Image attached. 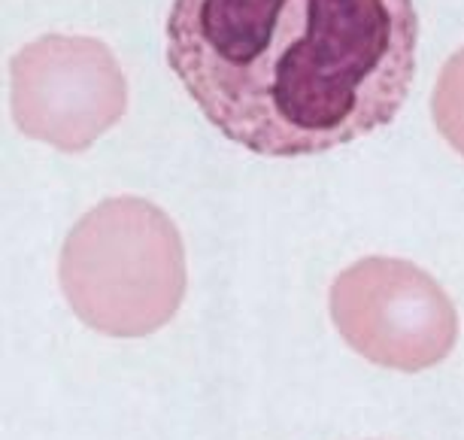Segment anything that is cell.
Returning a JSON list of instances; mask_svg holds the SVG:
<instances>
[{"label": "cell", "mask_w": 464, "mask_h": 440, "mask_svg": "<svg viewBox=\"0 0 464 440\" xmlns=\"http://www.w3.org/2000/svg\"><path fill=\"white\" fill-rule=\"evenodd\" d=\"M168 64L218 134L322 155L389 125L416 76L413 0H173Z\"/></svg>", "instance_id": "1"}, {"label": "cell", "mask_w": 464, "mask_h": 440, "mask_svg": "<svg viewBox=\"0 0 464 440\" xmlns=\"http://www.w3.org/2000/svg\"><path fill=\"white\" fill-rule=\"evenodd\" d=\"M58 283L82 325L107 337L164 328L186 298V246L173 219L146 198H107L70 228Z\"/></svg>", "instance_id": "2"}, {"label": "cell", "mask_w": 464, "mask_h": 440, "mask_svg": "<svg viewBox=\"0 0 464 440\" xmlns=\"http://www.w3.org/2000/svg\"><path fill=\"white\" fill-rule=\"evenodd\" d=\"M331 322L376 367L419 374L450 358L459 313L443 286L413 261L367 255L331 283Z\"/></svg>", "instance_id": "3"}, {"label": "cell", "mask_w": 464, "mask_h": 440, "mask_svg": "<svg viewBox=\"0 0 464 440\" xmlns=\"http://www.w3.org/2000/svg\"><path fill=\"white\" fill-rule=\"evenodd\" d=\"M128 110V83L107 43L46 34L13 58V119L61 152H85Z\"/></svg>", "instance_id": "4"}, {"label": "cell", "mask_w": 464, "mask_h": 440, "mask_svg": "<svg viewBox=\"0 0 464 440\" xmlns=\"http://www.w3.org/2000/svg\"><path fill=\"white\" fill-rule=\"evenodd\" d=\"M431 112L446 143L464 155V49L455 52L437 76Z\"/></svg>", "instance_id": "5"}]
</instances>
